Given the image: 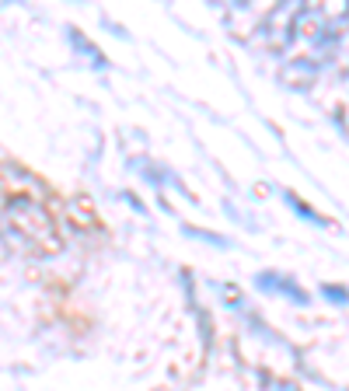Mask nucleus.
<instances>
[{
  "mask_svg": "<svg viewBox=\"0 0 349 391\" xmlns=\"http://www.w3.org/2000/svg\"><path fill=\"white\" fill-rule=\"evenodd\" d=\"M325 297H329V300H349V293H346V290H332V287L325 290Z\"/></svg>",
  "mask_w": 349,
  "mask_h": 391,
  "instance_id": "obj_2",
  "label": "nucleus"
},
{
  "mask_svg": "<svg viewBox=\"0 0 349 391\" xmlns=\"http://www.w3.org/2000/svg\"><path fill=\"white\" fill-rule=\"evenodd\" d=\"M258 283H262V287H276V290L290 293L293 300H308V297H304V293H300V290H293V287H290V283H287V279H279V276H272V273H262V276H258Z\"/></svg>",
  "mask_w": 349,
  "mask_h": 391,
  "instance_id": "obj_1",
  "label": "nucleus"
}]
</instances>
